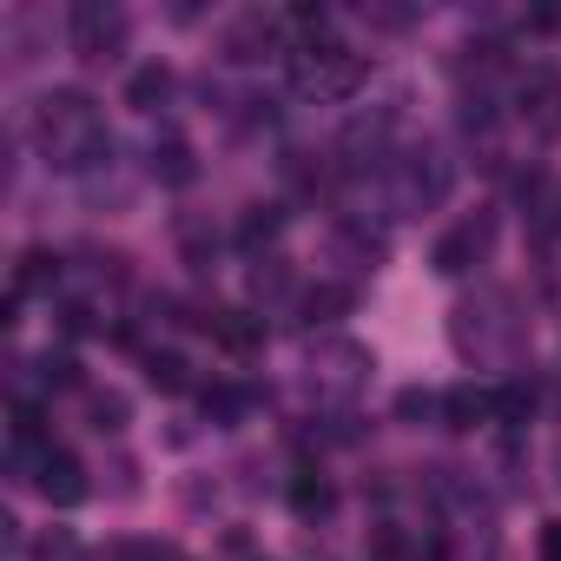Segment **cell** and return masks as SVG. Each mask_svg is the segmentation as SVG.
Returning a JSON list of instances; mask_svg holds the SVG:
<instances>
[{
	"label": "cell",
	"mask_w": 561,
	"mask_h": 561,
	"mask_svg": "<svg viewBox=\"0 0 561 561\" xmlns=\"http://www.w3.org/2000/svg\"><path fill=\"white\" fill-rule=\"evenodd\" d=\"M27 139L41 146V159L54 172H93L106 152H113V133L100 119V106L80 93V87H54L34 100V119H27Z\"/></svg>",
	"instance_id": "1"
},
{
	"label": "cell",
	"mask_w": 561,
	"mask_h": 561,
	"mask_svg": "<svg viewBox=\"0 0 561 561\" xmlns=\"http://www.w3.org/2000/svg\"><path fill=\"white\" fill-rule=\"evenodd\" d=\"M291 73H298V87H305V93H318V100H351V93L364 87L370 60H364V54H351V47H337V41H311V47H298Z\"/></svg>",
	"instance_id": "2"
},
{
	"label": "cell",
	"mask_w": 561,
	"mask_h": 561,
	"mask_svg": "<svg viewBox=\"0 0 561 561\" xmlns=\"http://www.w3.org/2000/svg\"><path fill=\"white\" fill-rule=\"evenodd\" d=\"M67 34H73V54L80 60H113L119 41H126V14L119 8H100V0H80L73 21H67Z\"/></svg>",
	"instance_id": "3"
},
{
	"label": "cell",
	"mask_w": 561,
	"mask_h": 561,
	"mask_svg": "<svg viewBox=\"0 0 561 561\" xmlns=\"http://www.w3.org/2000/svg\"><path fill=\"white\" fill-rule=\"evenodd\" d=\"M489 244H495V218H489V211H476V218H462L456 231H443V238H436L430 264H436L443 277H462L469 264H482V257H489Z\"/></svg>",
	"instance_id": "4"
},
{
	"label": "cell",
	"mask_w": 561,
	"mask_h": 561,
	"mask_svg": "<svg viewBox=\"0 0 561 561\" xmlns=\"http://www.w3.org/2000/svg\"><path fill=\"white\" fill-rule=\"evenodd\" d=\"M41 495H47L54 508L87 502V462H80L73 449H41Z\"/></svg>",
	"instance_id": "5"
},
{
	"label": "cell",
	"mask_w": 561,
	"mask_h": 561,
	"mask_svg": "<svg viewBox=\"0 0 561 561\" xmlns=\"http://www.w3.org/2000/svg\"><path fill=\"white\" fill-rule=\"evenodd\" d=\"M495 416V390H476V383H456L449 397H443V423L456 430V436H469V430H482Z\"/></svg>",
	"instance_id": "6"
},
{
	"label": "cell",
	"mask_w": 561,
	"mask_h": 561,
	"mask_svg": "<svg viewBox=\"0 0 561 561\" xmlns=\"http://www.w3.org/2000/svg\"><path fill=\"white\" fill-rule=\"evenodd\" d=\"M522 113H528V126H535V133H561V80H554V73H541V80L522 93Z\"/></svg>",
	"instance_id": "7"
},
{
	"label": "cell",
	"mask_w": 561,
	"mask_h": 561,
	"mask_svg": "<svg viewBox=\"0 0 561 561\" xmlns=\"http://www.w3.org/2000/svg\"><path fill=\"white\" fill-rule=\"evenodd\" d=\"M205 331H211V337H218L225 351H238V357L264 344V331H257V324H251L244 311H211V318H205Z\"/></svg>",
	"instance_id": "8"
},
{
	"label": "cell",
	"mask_w": 561,
	"mask_h": 561,
	"mask_svg": "<svg viewBox=\"0 0 561 561\" xmlns=\"http://www.w3.org/2000/svg\"><path fill=\"white\" fill-rule=\"evenodd\" d=\"M54 285H60V257H54V251H21L14 298H27V291H54Z\"/></svg>",
	"instance_id": "9"
},
{
	"label": "cell",
	"mask_w": 561,
	"mask_h": 561,
	"mask_svg": "<svg viewBox=\"0 0 561 561\" xmlns=\"http://www.w3.org/2000/svg\"><path fill=\"white\" fill-rule=\"evenodd\" d=\"M165 93H172V67H139L133 80H126V106H139V113H152V106H165Z\"/></svg>",
	"instance_id": "10"
},
{
	"label": "cell",
	"mask_w": 561,
	"mask_h": 561,
	"mask_svg": "<svg viewBox=\"0 0 561 561\" xmlns=\"http://www.w3.org/2000/svg\"><path fill=\"white\" fill-rule=\"evenodd\" d=\"M152 179H165V185H192V179H198V165H192V146H185V139H165V146H152Z\"/></svg>",
	"instance_id": "11"
},
{
	"label": "cell",
	"mask_w": 561,
	"mask_h": 561,
	"mask_svg": "<svg viewBox=\"0 0 561 561\" xmlns=\"http://www.w3.org/2000/svg\"><path fill=\"white\" fill-rule=\"evenodd\" d=\"M146 377H152V390H165V397L192 390V364H185L179 351H152V357H146Z\"/></svg>",
	"instance_id": "12"
},
{
	"label": "cell",
	"mask_w": 561,
	"mask_h": 561,
	"mask_svg": "<svg viewBox=\"0 0 561 561\" xmlns=\"http://www.w3.org/2000/svg\"><path fill=\"white\" fill-rule=\"evenodd\" d=\"M291 508H298L305 522H318V515L337 508V489H331L324 476H298V482H291Z\"/></svg>",
	"instance_id": "13"
},
{
	"label": "cell",
	"mask_w": 561,
	"mask_h": 561,
	"mask_svg": "<svg viewBox=\"0 0 561 561\" xmlns=\"http://www.w3.org/2000/svg\"><path fill=\"white\" fill-rule=\"evenodd\" d=\"M337 311H351V291H344V285H318V291H305V318H311V324H331Z\"/></svg>",
	"instance_id": "14"
},
{
	"label": "cell",
	"mask_w": 561,
	"mask_h": 561,
	"mask_svg": "<svg viewBox=\"0 0 561 561\" xmlns=\"http://www.w3.org/2000/svg\"><path fill=\"white\" fill-rule=\"evenodd\" d=\"M14 443H21V449H41V443H47V416H41L34 403H14Z\"/></svg>",
	"instance_id": "15"
},
{
	"label": "cell",
	"mask_w": 561,
	"mask_h": 561,
	"mask_svg": "<svg viewBox=\"0 0 561 561\" xmlns=\"http://www.w3.org/2000/svg\"><path fill=\"white\" fill-rule=\"evenodd\" d=\"M277 225H285V211H277V205H251V218H244V244H264V238H277Z\"/></svg>",
	"instance_id": "16"
},
{
	"label": "cell",
	"mask_w": 561,
	"mask_h": 561,
	"mask_svg": "<svg viewBox=\"0 0 561 561\" xmlns=\"http://www.w3.org/2000/svg\"><path fill=\"white\" fill-rule=\"evenodd\" d=\"M528 410H535V397H528L522 383H508V390H495V416H502V423H522Z\"/></svg>",
	"instance_id": "17"
},
{
	"label": "cell",
	"mask_w": 561,
	"mask_h": 561,
	"mask_svg": "<svg viewBox=\"0 0 561 561\" xmlns=\"http://www.w3.org/2000/svg\"><path fill=\"white\" fill-rule=\"evenodd\" d=\"M126 423V397H93V430H119Z\"/></svg>",
	"instance_id": "18"
},
{
	"label": "cell",
	"mask_w": 561,
	"mask_h": 561,
	"mask_svg": "<svg viewBox=\"0 0 561 561\" xmlns=\"http://www.w3.org/2000/svg\"><path fill=\"white\" fill-rule=\"evenodd\" d=\"M41 377L67 390V383H80V364H73V357H47V370H41Z\"/></svg>",
	"instance_id": "19"
},
{
	"label": "cell",
	"mask_w": 561,
	"mask_h": 561,
	"mask_svg": "<svg viewBox=\"0 0 561 561\" xmlns=\"http://www.w3.org/2000/svg\"><path fill=\"white\" fill-rule=\"evenodd\" d=\"M541 561H561V522L541 528Z\"/></svg>",
	"instance_id": "20"
}]
</instances>
